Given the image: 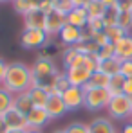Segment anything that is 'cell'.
<instances>
[{"label": "cell", "instance_id": "cell-16", "mask_svg": "<svg viewBox=\"0 0 132 133\" xmlns=\"http://www.w3.org/2000/svg\"><path fill=\"white\" fill-rule=\"evenodd\" d=\"M45 27V15L42 11H31L24 16V29H42Z\"/></svg>", "mask_w": 132, "mask_h": 133}, {"label": "cell", "instance_id": "cell-27", "mask_svg": "<svg viewBox=\"0 0 132 133\" xmlns=\"http://www.w3.org/2000/svg\"><path fill=\"white\" fill-rule=\"evenodd\" d=\"M118 25H119L125 32H130L132 31V11L118 13Z\"/></svg>", "mask_w": 132, "mask_h": 133}, {"label": "cell", "instance_id": "cell-39", "mask_svg": "<svg viewBox=\"0 0 132 133\" xmlns=\"http://www.w3.org/2000/svg\"><path fill=\"white\" fill-rule=\"evenodd\" d=\"M123 94L132 99V77L130 79H125V83H123Z\"/></svg>", "mask_w": 132, "mask_h": 133}, {"label": "cell", "instance_id": "cell-24", "mask_svg": "<svg viewBox=\"0 0 132 133\" xmlns=\"http://www.w3.org/2000/svg\"><path fill=\"white\" fill-rule=\"evenodd\" d=\"M78 54H80V52L76 50V47H65V49H64V52H62V63H64V68H65V70L74 65Z\"/></svg>", "mask_w": 132, "mask_h": 133}, {"label": "cell", "instance_id": "cell-47", "mask_svg": "<svg viewBox=\"0 0 132 133\" xmlns=\"http://www.w3.org/2000/svg\"><path fill=\"white\" fill-rule=\"evenodd\" d=\"M53 133H65V130H54Z\"/></svg>", "mask_w": 132, "mask_h": 133}, {"label": "cell", "instance_id": "cell-19", "mask_svg": "<svg viewBox=\"0 0 132 133\" xmlns=\"http://www.w3.org/2000/svg\"><path fill=\"white\" fill-rule=\"evenodd\" d=\"M109 81H110L109 76H105L103 72L96 70V72H92V76H90V81H89L87 85L83 87V90L87 92L89 88H107V87H109Z\"/></svg>", "mask_w": 132, "mask_h": 133}, {"label": "cell", "instance_id": "cell-41", "mask_svg": "<svg viewBox=\"0 0 132 133\" xmlns=\"http://www.w3.org/2000/svg\"><path fill=\"white\" fill-rule=\"evenodd\" d=\"M105 7H109V9H118V4L121 2V0H100Z\"/></svg>", "mask_w": 132, "mask_h": 133}, {"label": "cell", "instance_id": "cell-10", "mask_svg": "<svg viewBox=\"0 0 132 133\" xmlns=\"http://www.w3.org/2000/svg\"><path fill=\"white\" fill-rule=\"evenodd\" d=\"M65 16L64 15H58V13H51V15H47L45 16V27H44V31L47 32V36L49 38H53V36H58L60 34V31L65 27Z\"/></svg>", "mask_w": 132, "mask_h": 133}, {"label": "cell", "instance_id": "cell-28", "mask_svg": "<svg viewBox=\"0 0 132 133\" xmlns=\"http://www.w3.org/2000/svg\"><path fill=\"white\" fill-rule=\"evenodd\" d=\"M105 34L109 36V42H110V43H116V42H119L123 36H127L129 32H125L119 25H116V27H109V29H105Z\"/></svg>", "mask_w": 132, "mask_h": 133}, {"label": "cell", "instance_id": "cell-3", "mask_svg": "<svg viewBox=\"0 0 132 133\" xmlns=\"http://www.w3.org/2000/svg\"><path fill=\"white\" fill-rule=\"evenodd\" d=\"M107 111H109L110 119H118V121L129 119L132 117V99L127 97L125 94L112 95L107 104Z\"/></svg>", "mask_w": 132, "mask_h": 133}, {"label": "cell", "instance_id": "cell-35", "mask_svg": "<svg viewBox=\"0 0 132 133\" xmlns=\"http://www.w3.org/2000/svg\"><path fill=\"white\" fill-rule=\"evenodd\" d=\"M36 2H38V11H42L45 16L51 15V13L54 11V7H53V0H36Z\"/></svg>", "mask_w": 132, "mask_h": 133}, {"label": "cell", "instance_id": "cell-2", "mask_svg": "<svg viewBox=\"0 0 132 133\" xmlns=\"http://www.w3.org/2000/svg\"><path fill=\"white\" fill-rule=\"evenodd\" d=\"M31 72H33V87H45V85H54L56 77L60 76V70L54 63L51 54L42 52L36 61L31 65Z\"/></svg>", "mask_w": 132, "mask_h": 133}, {"label": "cell", "instance_id": "cell-1", "mask_svg": "<svg viewBox=\"0 0 132 133\" xmlns=\"http://www.w3.org/2000/svg\"><path fill=\"white\" fill-rule=\"evenodd\" d=\"M31 87H33V72H31V66H27L22 61L7 63V72H5L2 88L7 90L13 95H16L20 92H27Z\"/></svg>", "mask_w": 132, "mask_h": 133}, {"label": "cell", "instance_id": "cell-31", "mask_svg": "<svg viewBox=\"0 0 132 133\" xmlns=\"http://www.w3.org/2000/svg\"><path fill=\"white\" fill-rule=\"evenodd\" d=\"M54 87H56V92L62 95L64 92H65L69 87H71V83H69V79L65 77V72H60V76L56 77V83H54Z\"/></svg>", "mask_w": 132, "mask_h": 133}, {"label": "cell", "instance_id": "cell-8", "mask_svg": "<svg viewBox=\"0 0 132 133\" xmlns=\"http://www.w3.org/2000/svg\"><path fill=\"white\" fill-rule=\"evenodd\" d=\"M45 111H47V115H49L51 121H53V119H60V117H64L67 111H69V108L65 106L62 95H58V94H51L49 99H47V104H45Z\"/></svg>", "mask_w": 132, "mask_h": 133}, {"label": "cell", "instance_id": "cell-37", "mask_svg": "<svg viewBox=\"0 0 132 133\" xmlns=\"http://www.w3.org/2000/svg\"><path fill=\"white\" fill-rule=\"evenodd\" d=\"M94 43L98 45L100 49H101V47H105L107 43H110V42H109V36L105 34V31H103V32H98V34H94Z\"/></svg>", "mask_w": 132, "mask_h": 133}, {"label": "cell", "instance_id": "cell-26", "mask_svg": "<svg viewBox=\"0 0 132 133\" xmlns=\"http://www.w3.org/2000/svg\"><path fill=\"white\" fill-rule=\"evenodd\" d=\"M53 7H54V13L67 16L72 11L74 4H72V0H53Z\"/></svg>", "mask_w": 132, "mask_h": 133}, {"label": "cell", "instance_id": "cell-34", "mask_svg": "<svg viewBox=\"0 0 132 133\" xmlns=\"http://www.w3.org/2000/svg\"><path fill=\"white\" fill-rule=\"evenodd\" d=\"M85 29L90 31L92 36H94V34H98V32H103V31H105V25H103V20H89Z\"/></svg>", "mask_w": 132, "mask_h": 133}, {"label": "cell", "instance_id": "cell-49", "mask_svg": "<svg viewBox=\"0 0 132 133\" xmlns=\"http://www.w3.org/2000/svg\"><path fill=\"white\" fill-rule=\"evenodd\" d=\"M130 2H132V0H130Z\"/></svg>", "mask_w": 132, "mask_h": 133}, {"label": "cell", "instance_id": "cell-5", "mask_svg": "<svg viewBox=\"0 0 132 133\" xmlns=\"http://www.w3.org/2000/svg\"><path fill=\"white\" fill-rule=\"evenodd\" d=\"M49 36L42 29H24L20 36V45L22 49H44L49 43Z\"/></svg>", "mask_w": 132, "mask_h": 133}, {"label": "cell", "instance_id": "cell-29", "mask_svg": "<svg viewBox=\"0 0 132 133\" xmlns=\"http://www.w3.org/2000/svg\"><path fill=\"white\" fill-rule=\"evenodd\" d=\"M76 50L80 54H83V56H90V54H96L100 50V47L94 43V40H92V42H87V43H78L76 45Z\"/></svg>", "mask_w": 132, "mask_h": 133}, {"label": "cell", "instance_id": "cell-21", "mask_svg": "<svg viewBox=\"0 0 132 133\" xmlns=\"http://www.w3.org/2000/svg\"><path fill=\"white\" fill-rule=\"evenodd\" d=\"M119 66H121V61H118L116 58H110V59H105V61H101L100 66H98V70L100 72H103L105 76H118L119 74Z\"/></svg>", "mask_w": 132, "mask_h": 133}, {"label": "cell", "instance_id": "cell-23", "mask_svg": "<svg viewBox=\"0 0 132 133\" xmlns=\"http://www.w3.org/2000/svg\"><path fill=\"white\" fill-rule=\"evenodd\" d=\"M13 94H9L7 90H4L0 87V117H4L7 111L13 108Z\"/></svg>", "mask_w": 132, "mask_h": 133}, {"label": "cell", "instance_id": "cell-32", "mask_svg": "<svg viewBox=\"0 0 132 133\" xmlns=\"http://www.w3.org/2000/svg\"><path fill=\"white\" fill-rule=\"evenodd\" d=\"M65 133H89V124H85V122H71L65 128Z\"/></svg>", "mask_w": 132, "mask_h": 133}, {"label": "cell", "instance_id": "cell-6", "mask_svg": "<svg viewBox=\"0 0 132 133\" xmlns=\"http://www.w3.org/2000/svg\"><path fill=\"white\" fill-rule=\"evenodd\" d=\"M62 99L69 110H78V108L85 106V90L82 87H69L62 94Z\"/></svg>", "mask_w": 132, "mask_h": 133}, {"label": "cell", "instance_id": "cell-30", "mask_svg": "<svg viewBox=\"0 0 132 133\" xmlns=\"http://www.w3.org/2000/svg\"><path fill=\"white\" fill-rule=\"evenodd\" d=\"M114 43H107L105 47H101L100 50H98V56H100V63L101 61H105V59H110V58H114Z\"/></svg>", "mask_w": 132, "mask_h": 133}, {"label": "cell", "instance_id": "cell-22", "mask_svg": "<svg viewBox=\"0 0 132 133\" xmlns=\"http://www.w3.org/2000/svg\"><path fill=\"white\" fill-rule=\"evenodd\" d=\"M13 7L18 15H29L31 11H36L38 9V2L36 0H13Z\"/></svg>", "mask_w": 132, "mask_h": 133}, {"label": "cell", "instance_id": "cell-20", "mask_svg": "<svg viewBox=\"0 0 132 133\" xmlns=\"http://www.w3.org/2000/svg\"><path fill=\"white\" fill-rule=\"evenodd\" d=\"M29 95H31V101H33V104L36 108H45L47 99H49V94L42 87H31L29 88Z\"/></svg>", "mask_w": 132, "mask_h": 133}, {"label": "cell", "instance_id": "cell-45", "mask_svg": "<svg viewBox=\"0 0 132 133\" xmlns=\"http://www.w3.org/2000/svg\"><path fill=\"white\" fill-rule=\"evenodd\" d=\"M9 133H25V130H9Z\"/></svg>", "mask_w": 132, "mask_h": 133}, {"label": "cell", "instance_id": "cell-12", "mask_svg": "<svg viewBox=\"0 0 132 133\" xmlns=\"http://www.w3.org/2000/svg\"><path fill=\"white\" fill-rule=\"evenodd\" d=\"M82 31H83V29H78V27H74V25L65 23V27L60 31L58 38H60V42L65 45V47H76V45L80 43Z\"/></svg>", "mask_w": 132, "mask_h": 133}, {"label": "cell", "instance_id": "cell-17", "mask_svg": "<svg viewBox=\"0 0 132 133\" xmlns=\"http://www.w3.org/2000/svg\"><path fill=\"white\" fill-rule=\"evenodd\" d=\"M13 108H16L18 111H22L24 115H27L29 111L35 108L33 101H31V95H29V90L27 92H20L13 97Z\"/></svg>", "mask_w": 132, "mask_h": 133}, {"label": "cell", "instance_id": "cell-48", "mask_svg": "<svg viewBox=\"0 0 132 133\" xmlns=\"http://www.w3.org/2000/svg\"><path fill=\"white\" fill-rule=\"evenodd\" d=\"M0 2H13V0H0Z\"/></svg>", "mask_w": 132, "mask_h": 133}, {"label": "cell", "instance_id": "cell-4", "mask_svg": "<svg viewBox=\"0 0 132 133\" xmlns=\"http://www.w3.org/2000/svg\"><path fill=\"white\" fill-rule=\"evenodd\" d=\"M110 92L107 88H89L85 92V108L90 111H100L107 108L110 101Z\"/></svg>", "mask_w": 132, "mask_h": 133}, {"label": "cell", "instance_id": "cell-13", "mask_svg": "<svg viewBox=\"0 0 132 133\" xmlns=\"http://www.w3.org/2000/svg\"><path fill=\"white\" fill-rule=\"evenodd\" d=\"M7 124L9 130H27V117L16 108H11L4 117H2Z\"/></svg>", "mask_w": 132, "mask_h": 133}, {"label": "cell", "instance_id": "cell-25", "mask_svg": "<svg viewBox=\"0 0 132 133\" xmlns=\"http://www.w3.org/2000/svg\"><path fill=\"white\" fill-rule=\"evenodd\" d=\"M123 83H125V77L121 74L118 76H112L109 81V87L107 90L110 92V95H118V94H123Z\"/></svg>", "mask_w": 132, "mask_h": 133}, {"label": "cell", "instance_id": "cell-42", "mask_svg": "<svg viewBox=\"0 0 132 133\" xmlns=\"http://www.w3.org/2000/svg\"><path fill=\"white\" fill-rule=\"evenodd\" d=\"M90 2H94V0H72L74 7H87Z\"/></svg>", "mask_w": 132, "mask_h": 133}, {"label": "cell", "instance_id": "cell-18", "mask_svg": "<svg viewBox=\"0 0 132 133\" xmlns=\"http://www.w3.org/2000/svg\"><path fill=\"white\" fill-rule=\"evenodd\" d=\"M85 9H87L89 20H103V18L107 16V13H109V7H105V5H103L100 0L90 2Z\"/></svg>", "mask_w": 132, "mask_h": 133}, {"label": "cell", "instance_id": "cell-43", "mask_svg": "<svg viewBox=\"0 0 132 133\" xmlns=\"http://www.w3.org/2000/svg\"><path fill=\"white\" fill-rule=\"evenodd\" d=\"M0 133H9V128H7V124L2 117H0Z\"/></svg>", "mask_w": 132, "mask_h": 133}, {"label": "cell", "instance_id": "cell-11", "mask_svg": "<svg viewBox=\"0 0 132 133\" xmlns=\"http://www.w3.org/2000/svg\"><path fill=\"white\" fill-rule=\"evenodd\" d=\"M114 58L118 61H129L132 59V34L123 36L119 42L114 43Z\"/></svg>", "mask_w": 132, "mask_h": 133}, {"label": "cell", "instance_id": "cell-46", "mask_svg": "<svg viewBox=\"0 0 132 133\" xmlns=\"http://www.w3.org/2000/svg\"><path fill=\"white\" fill-rule=\"evenodd\" d=\"M25 133H42L40 130H25Z\"/></svg>", "mask_w": 132, "mask_h": 133}, {"label": "cell", "instance_id": "cell-7", "mask_svg": "<svg viewBox=\"0 0 132 133\" xmlns=\"http://www.w3.org/2000/svg\"><path fill=\"white\" fill-rule=\"evenodd\" d=\"M64 72H65V77L69 79L71 87H82V88L90 81V76H92V72L87 70L85 66H71Z\"/></svg>", "mask_w": 132, "mask_h": 133}, {"label": "cell", "instance_id": "cell-9", "mask_svg": "<svg viewBox=\"0 0 132 133\" xmlns=\"http://www.w3.org/2000/svg\"><path fill=\"white\" fill-rule=\"evenodd\" d=\"M25 117H27V130H40L42 131V128L51 121V117L47 115L45 108H36V106L29 111Z\"/></svg>", "mask_w": 132, "mask_h": 133}, {"label": "cell", "instance_id": "cell-44", "mask_svg": "<svg viewBox=\"0 0 132 133\" xmlns=\"http://www.w3.org/2000/svg\"><path fill=\"white\" fill-rule=\"evenodd\" d=\"M121 133H132V122L125 124V126H123V130H121Z\"/></svg>", "mask_w": 132, "mask_h": 133}, {"label": "cell", "instance_id": "cell-40", "mask_svg": "<svg viewBox=\"0 0 132 133\" xmlns=\"http://www.w3.org/2000/svg\"><path fill=\"white\" fill-rule=\"evenodd\" d=\"M5 72H7V63L0 58V87L4 83V77H5Z\"/></svg>", "mask_w": 132, "mask_h": 133}, {"label": "cell", "instance_id": "cell-38", "mask_svg": "<svg viewBox=\"0 0 132 133\" xmlns=\"http://www.w3.org/2000/svg\"><path fill=\"white\" fill-rule=\"evenodd\" d=\"M92 40H94L92 32L87 31V29H83V31H82V36H80V43H87V42H92Z\"/></svg>", "mask_w": 132, "mask_h": 133}, {"label": "cell", "instance_id": "cell-33", "mask_svg": "<svg viewBox=\"0 0 132 133\" xmlns=\"http://www.w3.org/2000/svg\"><path fill=\"white\" fill-rule=\"evenodd\" d=\"M103 25H105V29L118 25V9H109L107 16L103 18Z\"/></svg>", "mask_w": 132, "mask_h": 133}, {"label": "cell", "instance_id": "cell-14", "mask_svg": "<svg viewBox=\"0 0 132 133\" xmlns=\"http://www.w3.org/2000/svg\"><path fill=\"white\" fill-rule=\"evenodd\" d=\"M89 133H118L109 117H94L89 122Z\"/></svg>", "mask_w": 132, "mask_h": 133}, {"label": "cell", "instance_id": "cell-36", "mask_svg": "<svg viewBox=\"0 0 132 133\" xmlns=\"http://www.w3.org/2000/svg\"><path fill=\"white\" fill-rule=\"evenodd\" d=\"M119 74H121L125 79H130L132 77V59H129V61H121Z\"/></svg>", "mask_w": 132, "mask_h": 133}, {"label": "cell", "instance_id": "cell-15", "mask_svg": "<svg viewBox=\"0 0 132 133\" xmlns=\"http://www.w3.org/2000/svg\"><path fill=\"white\" fill-rule=\"evenodd\" d=\"M69 25H74L78 29H85L89 23V15L85 7H72V11L65 16Z\"/></svg>", "mask_w": 132, "mask_h": 133}]
</instances>
